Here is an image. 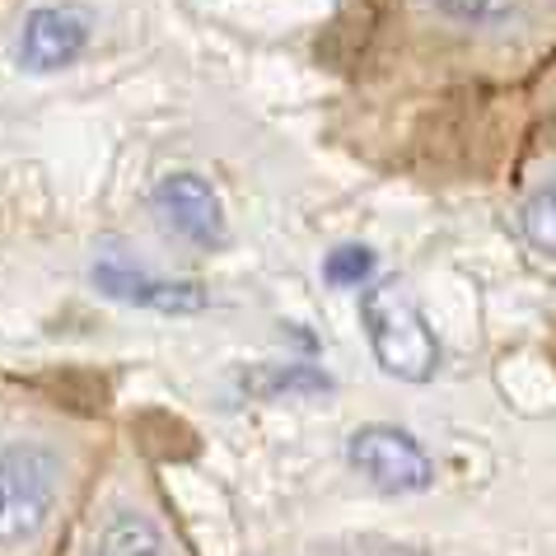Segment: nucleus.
Masks as SVG:
<instances>
[{
  "mask_svg": "<svg viewBox=\"0 0 556 556\" xmlns=\"http://www.w3.org/2000/svg\"><path fill=\"white\" fill-rule=\"evenodd\" d=\"M416 14L450 42L501 66H533L556 52V0H412Z\"/></svg>",
  "mask_w": 556,
  "mask_h": 556,
  "instance_id": "obj_1",
  "label": "nucleus"
},
{
  "mask_svg": "<svg viewBox=\"0 0 556 556\" xmlns=\"http://www.w3.org/2000/svg\"><path fill=\"white\" fill-rule=\"evenodd\" d=\"M361 314H365V332H369V351L375 361L389 369L393 379H407V383H421L435 375L440 365V342L430 332V323L421 318L397 286H369L365 300H361Z\"/></svg>",
  "mask_w": 556,
  "mask_h": 556,
  "instance_id": "obj_2",
  "label": "nucleus"
},
{
  "mask_svg": "<svg viewBox=\"0 0 556 556\" xmlns=\"http://www.w3.org/2000/svg\"><path fill=\"white\" fill-rule=\"evenodd\" d=\"M56 509V463L28 444H0V547H20Z\"/></svg>",
  "mask_w": 556,
  "mask_h": 556,
  "instance_id": "obj_3",
  "label": "nucleus"
},
{
  "mask_svg": "<svg viewBox=\"0 0 556 556\" xmlns=\"http://www.w3.org/2000/svg\"><path fill=\"white\" fill-rule=\"evenodd\" d=\"M509 229H515L523 257L538 271L556 276V136L523 164L515 182V206H509Z\"/></svg>",
  "mask_w": 556,
  "mask_h": 556,
  "instance_id": "obj_4",
  "label": "nucleus"
},
{
  "mask_svg": "<svg viewBox=\"0 0 556 556\" xmlns=\"http://www.w3.org/2000/svg\"><path fill=\"white\" fill-rule=\"evenodd\" d=\"M351 468L365 477L369 486L407 496V491H426L435 482V463H430L426 444L397 426H361L351 435Z\"/></svg>",
  "mask_w": 556,
  "mask_h": 556,
  "instance_id": "obj_5",
  "label": "nucleus"
},
{
  "mask_svg": "<svg viewBox=\"0 0 556 556\" xmlns=\"http://www.w3.org/2000/svg\"><path fill=\"white\" fill-rule=\"evenodd\" d=\"M154 211L164 215V225L174 229L178 239H188L192 249H220L225 243V206L215 188L202 178V174H188V168H178V174H164L154 182Z\"/></svg>",
  "mask_w": 556,
  "mask_h": 556,
  "instance_id": "obj_6",
  "label": "nucleus"
},
{
  "mask_svg": "<svg viewBox=\"0 0 556 556\" xmlns=\"http://www.w3.org/2000/svg\"><path fill=\"white\" fill-rule=\"evenodd\" d=\"M94 286L108 300L117 304H136V308H154V314H197L206 304L202 286L192 281H174V276H150L127 262H99L94 267Z\"/></svg>",
  "mask_w": 556,
  "mask_h": 556,
  "instance_id": "obj_7",
  "label": "nucleus"
},
{
  "mask_svg": "<svg viewBox=\"0 0 556 556\" xmlns=\"http://www.w3.org/2000/svg\"><path fill=\"white\" fill-rule=\"evenodd\" d=\"M85 42H89L85 14H75L66 5H42L24 20L20 56H24V66H34V71H61L85 52Z\"/></svg>",
  "mask_w": 556,
  "mask_h": 556,
  "instance_id": "obj_8",
  "label": "nucleus"
},
{
  "mask_svg": "<svg viewBox=\"0 0 556 556\" xmlns=\"http://www.w3.org/2000/svg\"><path fill=\"white\" fill-rule=\"evenodd\" d=\"M89 556H168L160 533H154V523L146 515H136V509H122L99 529L94 547Z\"/></svg>",
  "mask_w": 556,
  "mask_h": 556,
  "instance_id": "obj_9",
  "label": "nucleus"
},
{
  "mask_svg": "<svg viewBox=\"0 0 556 556\" xmlns=\"http://www.w3.org/2000/svg\"><path fill=\"white\" fill-rule=\"evenodd\" d=\"M375 267L379 262H375V253H369L365 243H342V249L328 253V267L323 271H328L332 286H365L369 276H375Z\"/></svg>",
  "mask_w": 556,
  "mask_h": 556,
  "instance_id": "obj_10",
  "label": "nucleus"
},
{
  "mask_svg": "<svg viewBox=\"0 0 556 556\" xmlns=\"http://www.w3.org/2000/svg\"><path fill=\"white\" fill-rule=\"evenodd\" d=\"M552 337H556V314H552Z\"/></svg>",
  "mask_w": 556,
  "mask_h": 556,
  "instance_id": "obj_11",
  "label": "nucleus"
}]
</instances>
